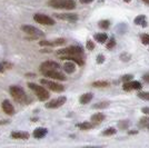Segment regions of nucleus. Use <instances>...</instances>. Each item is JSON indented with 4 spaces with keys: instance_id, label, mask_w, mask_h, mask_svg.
<instances>
[{
    "instance_id": "1",
    "label": "nucleus",
    "mask_w": 149,
    "mask_h": 148,
    "mask_svg": "<svg viewBox=\"0 0 149 148\" xmlns=\"http://www.w3.org/2000/svg\"><path fill=\"white\" fill-rule=\"evenodd\" d=\"M48 5L56 9L72 10L76 8V1L74 0H50Z\"/></svg>"
},
{
    "instance_id": "2",
    "label": "nucleus",
    "mask_w": 149,
    "mask_h": 148,
    "mask_svg": "<svg viewBox=\"0 0 149 148\" xmlns=\"http://www.w3.org/2000/svg\"><path fill=\"white\" fill-rule=\"evenodd\" d=\"M28 87L30 88L33 93L36 94V96L38 97V99H39V100H41V101H46V100L50 97L48 90H47V89H45L44 87L37 85V84L29 82V84H28Z\"/></svg>"
},
{
    "instance_id": "3",
    "label": "nucleus",
    "mask_w": 149,
    "mask_h": 148,
    "mask_svg": "<svg viewBox=\"0 0 149 148\" xmlns=\"http://www.w3.org/2000/svg\"><path fill=\"white\" fill-rule=\"evenodd\" d=\"M9 91H10V95L13 96V98L18 101V103H24L26 101V98H27V95H26L25 90L19 86H10L9 88Z\"/></svg>"
},
{
    "instance_id": "4",
    "label": "nucleus",
    "mask_w": 149,
    "mask_h": 148,
    "mask_svg": "<svg viewBox=\"0 0 149 148\" xmlns=\"http://www.w3.org/2000/svg\"><path fill=\"white\" fill-rule=\"evenodd\" d=\"M84 54L82 48L78 47V46H70L68 48H63L57 51L58 56H81Z\"/></svg>"
},
{
    "instance_id": "5",
    "label": "nucleus",
    "mask_w": 149,
    "mask_h": 148,
    "mask_svg": "<svg viewBox=\"0 0 149 148\" xmlns=\"http://www.w3.org/2000/svg\"><path fill=\"white\" fill-rule=\"evenodd\" d=\"M21 30L26 32L27 35H30L31 38H38V37H44V32L41 30H39L38 28L33 27L30 25H24L21 26Z\"/></svg>"
},
{
    "instance_id": "6",
    "label": "nucleus",
    "mask_w": 149,
    "mask_h": 148,
    "mask_svg": "<svg viewBox=\"0 0 149 148\" xmlns=\"http://www.w3.org/2000/svg\"><path fill=\"white\" fill-rule=\"evenodd\" d=\"M33 20L40 24V25H44V26H54L56 22L55 20L51 18V17H48L46 15H42V13H36L33 16Z\"/></svg>"
},
{
    "instance_id": "7",
    "label": "nucleus",
    "mask_w": 149,
    "mask_h": 148,
    "mask_svg": "<svg viewBox=\"0 0 149 148\" xmlns=\"http://www.w3.org/2000/svg\"><path fill=\"white\" fill-rule=\"evenodd\" d=\"M44 86H46L48 89L52 90V91H56V93H62L65 90V87L62 86L61 84H58V82H55V81L48 80V79H41L40 81Z\"/></svg>"
},
{
    "instance_id": "8",
    "label": "nucleus",
    "mask_w": 149,
    "mask_h": 148,
    "mask_svg": "<svg viewBox=\"0 0 149 148\" xmlns=\"http://www.w3.org/2000/svg\"><path fill=\"white\" fill-rule=\"evenodd\" d=\"M41 73L47 78H52V79H56V80H66L65 75L61 74L60 71H58V69H55V70H42Z\"/></svg>"
},
{
    "instance_id": "9",
    "label": "nucleus",
    "mask_w": 149,
    "mask_h": 148,
    "mask_svg": "<svg viewBox=\"0 0 149 148\" xmlns=\"http://www.w3.org/2000/svg\"><path fill=\"white\" fill-rule=\"evenodd\" d=\"M66 101H67V98H66L65 96H60V97H58V98L50 100L49 103H47L45 106H46V108L55 109V108H59V107H61L63 104H66Z\"/></svg>"
},
{
    "instance_id": "10",
    "label": "nucleus",
    "mask_w": 149,
    "mask_h": 148,
    "mask_svg": "<svg viewBox=\"0 0 149 148\" xmlns=\"http://www.w3.org/2000/svg\"><path fill=\"white\" fill-rule=\"evenodd\" d=\"M66 43V39L63 38H58L55 40H42L39 41L40 46H48V47H56V46H62Z\"/></svg>"
},
{
    "instance_id": "11",
    "label": "nucleus",
    "mask_w": 149,
    "mask_h": 148,
    "mask_svg": "<svg viewBox=\"0 0 149 148\" xmlns=\"http://www.w3.org/2000/svg\"><path fill=\"white\" fill-rule=\"evenodd\" d=\"M55 17L60 20L70 21V22H74L78 20V16L76 13H55Z\"/></svg>"
},
{
    "instance_id": "12",
    "label": "nucleus",
    "mask_w": 149,
    "mask_h": 148,
    "mask_svg": "<svg viewBox=\"0 0 149 148\" xmlns=\"http://www.w3.org/2000/svg\"><path fill=\"white\" fill-rule=\"evenodd\" d=\"M141 84L139 82V81H127V82H124V90L126 91H130V90H139V89H141Z\"/></svg>"
},
{
    "instance_id": "13",
    "label": "nucleus",
    "mask_w": 149,
    "mask_h": 148,
    "mask_svg": "<svg viewBox=\"0 0 149 148\" xmlns=\"http://www.w3.org/2000/svg\"><path fill=\"white\" fill-rule=\"evenodd\" d=\"M60 65L56 61H45L40 65V70H55V69H59Z\"/></svg>"
},
{
    "instance_id": "14",
    "label": "nucleus",
    "mask_w": 149,
    "mask_h": 148,
    "mask_svg": "<svg viewBox=\"0 0 149 148\" xmlns=\"http://www.w3.org/2000/svg\"><path fill=\"white\" fill-rule=\"evenodd\" d=\"M1 108H2V110L6 112L7 115H13L15 114V108H13V104L8 100V99H6V100H3L2 103H1Z\"/></svg>"
},
{
    "instance_id": "15",
    "label": "nucleus",
    "mask_w": 149,
    "mask_h": 148,
    "mask_svg": "<svg viewBox=\"0 0 149 148\" xmlns=\"http://www.w3.org/2000/svg\"><path fill=\"white\" fill-rule=\"evenodd\" d=\"M48 134V129L47 128H45V127H39V128H36V129L33 130V137L35 138H37V139H41V138H44L45 136Z\"/></svg>"
},
{
    "instance_id": "16",
    "label": "nucleus",
    "mask_w": 149,
    "mask_h": 148,
    "mask_svg": "<svg viewBox=\"0 0 149 148\" xmlns=\"http://www.w3.org/2000/svg\"><path fill=\"white\" fill-rule=\"evenodd\" d=\"M61 59H63V60L67 59V60H71V61L77 62L79 66H82L85 64L84 59L81 58V56H61Z\"/></svg>"
},
{
    "instance_id": "17",
    "label": "nucleus",
    "mask_w": 149,
    "mask_h": 148,
    "mask_svg": "<svg viewBox=\"0 0 149 148\" xmlns=\"http://www.w3.org/2000/svg\"><path fill=\"white\" fill-rule=\"evenodd\" d=\"M11 138L13 139H28L29 134L26 131H13L11 133Z\"/></svg>"
},
{
    "instance_id": "18",
    "label": "nucleus",
    "mask_w": 149,
    "mask_h": 148,
    "mask_svg": "<svg viewBox=\"0 0 149 148\" xmlns=\"http://www.w3.org/2000/svg\"><path fill=\"white\" fill-rule=\"evenodd\" d=\"M93 94L91 93H87V94H84V95H81L80 98H79V103L82 104V105H86L88 103H90L91 101V99H93Z\"/></svg>"
},
{
    "instance_id": "19",
    "label": "nucleus",
    "mask_w": 149,
    "mask_h": 148,
    "mask_svg": "<svg viewBox=\"0 0 149 148\" xmlns=\"http://www.w3.org/2000/svg\"><path fill=\"white\" fill-rule=\"evenodd\" d=\"M63 70L67 74H72V73H74V70H76V66H74V62L70 60V61H67L63 65Z\"/></svg>"
},
{
    "instance_id": "20",
    "label": "nucleus",
    "mask_w": 149,
    "mask_h": 148,
    "mask_svg": "<svg viewBox=\"0 0 149 148\" xmlns=\"http://www.w3.org/2000/svg\"><path fill=\"white\" fill-rule=\"evenodd\" d=\"M77 127L81 130H88V129H91L95 127V124L93 123H88V121H84V123L80 124H77Z\"/></svg>"
},
{
    "instance_id": "21",
    "label": "nucleus",
    "mask_w": 149,
    "mask_h": 148,
    "mask_svg": "<svg viewBox=\"0 0 149 148\" xmlns=\"http://www.w3.org/2000/svg\"><path fill=\"white\" fill-rule=\"evenodd\" d=\"M107 39H108V36H107V34H105V32H99V34H96L95 35V40L98 41L99 43H106Z\"/></svg>"
},
{
    "instance_id": "22",
    "label": "nucleus",
    "mask_w": 149,
    "mask_h": 148,
    "mask_svg": "<svg viewBox=\"0 0 149 148\" xmlns=\"http://www.w3.org/2000/svg\"><path fill=\"white\" fill-rule=\"evenodd\" d=\"M104 119H105V115L101 112H97V114L91 116V121L93 124H100Z\"/></svg>"
},
{
    "instance_id": "23",
    "label": "nucleus",
    "mask_w": 149,
    "mask_h": 148,
    "mask_svg": "<svg viewBox=\"0 0 149 148\" xmlns=\"http://www.w3.org/2000/svg\"><path fill=\"white\" fill-rule=\"evenodd\" d=\"M135 24H136V25H139V26H143V27H146V26H147L146 17L143 16V15H140V16L136 17V18H135Z\"/></svg>"
},
{
    "instance_id": "24",
    "label": "nucleus",
    "mask_w": 149,
    "mask_h": 148,
    "mask_svg": "<svg viewBox=\"0 0 149 148\" xmlns=\"http://www.w3.org/2000/svg\"><path fill=\"white\" fill-rule=\"evenodd\" d=\"M93 86L96 88H101V87H108L109 86V82L106 80H98L93 82Z\"/></svg>"
},
{
    "instance_id": "25",
    "label": "nucleus",
    "mask_w": 149,
    "mask_h": 148,
    "mask_svg": "<svg viewBox=\"0 0 149 148\" xmlns=\"http://www.w3.org/2000/svg\"><path fill=\"white\" fill-rule=\"evenodd\" d=\"M99 27L102 29H108L110 27V21L109 20H101L99 22Z\"/></svg>"
},
{
    "instance_id": "26",
    "label": "nucleus",
    "mask_w": 149,
    "mask_h": 148,
    "mask_svg": "<svg viewBox=\"0 0 149 148\" xmlns=\"http://www.w3.org/2000/svg\"><path fill=\"white\" fill-rule=\"evenodd\" d=\"M109 106V103H98V104H96V105L93 106V108H96V109H102V108H107Z\"/></svg>"
},
{
    "instance_id": "27",
    "label": "nucleus",
    "mask_w": 149,
    "mask_h": 148,
    "mask_svg": "<svg viewBox=\"0 0 149 148\" xmlns=\"http://www.w3.org/2000/svg\"><path fill=\"white\" fill-rule=\"evenodd\" d=\"M117 133V130L115 129V128H108V129H106L104 133H102V135L105 136H111V135H115Z\"/></svg>"
},
{
    "instance_id": "28",
    "label": "nucleus",
    "mask_w": 149,
    "mask_h": 148,
    "mask_svg": "<svg viewBox=\"0 0 149 148\" xmlns=\"http://www.w3.org/2000/svg\"><path fill=\"white\" fill-rule=\"evenodd\" d=\"M138 97L143 99V100H148L149 101V93H145V91H140L138 93Z\"/></svg>"
},
{
    "instance_id": "29",
    "label": "nucleus",
    "mask_w": 149,
    "mask_h": 148,
    "mask_svg": "<svg viewBox=\"0 0 149 148\" xmlns=\"http://www.w3.org/2000/svg\"><path fill=\"white\" fill-rule=\"evenodd\" d=\"M139 124H140V126H143V127H147L149 125V117H143L140 119V121H139Z\"/></svg>"
},
{
    "instance_id": "30",
    "label": "nucleus",
    "mask_w": 149,
    "mask_h": 148,
    "mask_svg": "<svg viewBox=\"0 0 149 148\" xmlns=\"http://www.w3.org/2000/svg\"><path fill=\"white\" fill-rule=\"evenodd\" d=\"M141 43L143 45H149V35L148 34H143L141 35Z\"/></svg>"
},
{
    "instance_id": "31",
    "label": "nucleus",
    "mask_w": 149,
    "mask_h": 148,
    "mask_svg": "<svg viewBox=\"0 0 149 148\" xmlns=\"http://www.w3.org/2000/svg\"><path fill=\"white\" fill-rule=\"evenodd\" d=\"M115 46H116V40H115L113 38H111V39L109 40V43H107V48H108V49H111Z\"/></svg>"
},
{
    "instance_id": "32",
    "label": "nucleus",
    "mask_w": 149,
    "mask_h": 148,
    "mask_svg": "<svg viewBox=\"0 0 149 148\" xmlns=\"http://www.w3.org/2000/svg\"><path fill=\"white\" fill-rule=\"evenodd\" d=\"M86 47H87L88 50H93L95 48V43L91 41V40H87V45H86Z\"/></svg>"
},
{
    "instance_id": "33",
    "label": "nucleus",
    "mask_w": 149,
    "mask_h": 148,
    "mask_svg": "<svg viewBox=\"0 0 149 148\" xmlns=\"http://www.w3.org/2000/svg\"><path fill=\"white\" fill-rule=\"evenodd\" d=\"M131 78H132V76H131V75H125L124 77L121 78V80L124 81V82H127V81H130Z\"/></svg>"
},
{
    "instance_id": "34",
    "label": "nucleus",
    "mask_w": 149,
    "mask_h": 148,
    "mask_svg": "<svg viewBox=\"0 0 149 148\" xmlns=\"http://www.w3.org/2000/svg\"><path fill=\"white\" fill-rule=\"evenodd\" d=\"M105 61V57L102 55H98L97 56V62L98 64H102V62Z\"/></svg>"
},
{
    "instance_id": "35",
    "label": "nucleus",
    "mask_w": 149,
    "mask_h": 148,
    "mask_svg": "<svg viewBox=\"0 0 149 148\" xmlns=\"http://www.w3.org/2000/svg\"><path fill=\"white\" fill-rule=\"evenodd\" d=\"M128 126V121H125V123H119V127L120 128H126Z\"/></svg>"
},
{
    "instance_id": "36",
    "label": "nucleus",
    "mask_w": 149,
    "mask_h": 148,
    "mask_svg": "<svg viewBox=\"0 0 149 148\" xmlns=\"http://www.w3.org/2000/svg\"><path fill=\"white\" fill-rule=\"evenodd\" d=\"M141 111H143L145 115H149V107H143V109H141Z\"/></svg>"
},
{
    "instance_id": "37",
    "label": "nucleus",
    "mask_w": 149,
    "mask_h": 148,
    "mask_svg": "<svg viewBox=\"0 0 149 148\" xmlns=\"http://www.w3.org/2000/svg\"><path fill=\"white\" fill-rule=\"evenodd\" d=\"M143 80L146 81V82H148V84H149V74L143 75Z\"/></svg>"
},
{
    "instance_id": "38",
    "label": "nucleus",
    "mask_w": 149,
    "mask_h": 148,
    "mask_svg": "<svg viewBox=\"0 0 149 148\" xmlns=\"http://www.w3.org/2000/svg\"><path fill=\"white\" fill-rule=\"evenodd\" d=\"M93 0H80L81 3H90V2H93Z\"/></svg>"
},
{
    "instance_id": "39",
    "label": "nucleus",
    "mask_w": 149,
    "mask_h": 148,
    "mask_svg": "<svg viewBox=\"0 0 149 148\" xmlns=\"http://www.w3.org/2000/svg\"><path fill=\"white\" fill-rule=\"evenodd\" d=\"M143 1L146 3V5H148V6H149V0H143Z\"/></svg>"
},
{
    "instance_id": "40",
    "label": "nucleus",
    "mask_w": 149,
    "mask_h": 148,
    "mask_svg": "<svg viewBox=\"0 0 149 148\" xmlns=\"http://www.w3.org/2000/svg\"><path fill=\"white\" fill-rule=\"evenodd\" d=\"M124 1H126V2H130L131 0H124Z\"/></svg>"
},
{
    "instance_id": "41",
    "label": "nucleus",
    "mask_w": 149,
    "mask_h": 148,
    "mask_svg": "<svg viewBox=\"0 0 149 148\" xmlns=\"http://www.w3.org/2000/svg\"><path fill=\"white\" fill-rule=\"evenodd\" d=\"M147 128H148V129H149V125H148V126H147Z\"/></svg>"
}]
</instances>
